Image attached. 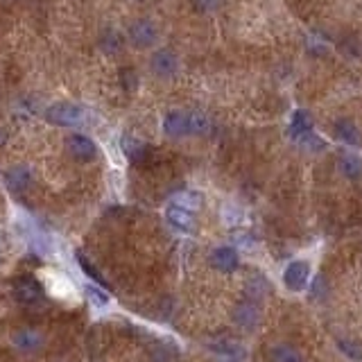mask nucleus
<instances>
[{
    "instance_id": "f257e3e1",
    "label": "nucleus",
    "mask_w": 362,
    "mask_h": 362,
    "mask_svg": "<svg viewBox=\"0 0 362 362\" xmlns=\"http://www.w3.org/2000/svg\"><path fill=\"white\" fill-rule=\"evenodd\" d=\"M46 120L57 127H77L86 123V112L75 102H55L46 109Z\"/></svg>"
},
{
    "instance_id": "f03ea898",
    "label": "nucleus",
    "mask_w": 362,
    "mask_h": 362,
    "mask_svg": "<svg viewBox=\"0 0 362 362\" xmlns=\"http://www.w3.org/2000/svg\"><path fill=\"white\" fill-rule=\"evenodd\" d=\"M12 347L27 356H34L46 347V335L34 326H23L12 333Z\"/></svg>"
},
{
    "instance_id": "7ed1b4c3",
    "label": "nucleus",
    "mask_w": 362,
    "mask_h": 362,
    "mask_svg": "<svg viewBox=\"0 0 362 362\" xmlns=\"http://www.w3.org/2000/svg\"><path fill=\"white\" fill-rule=\"evenodd\" d=\"M127 36L134 48H152L159 39V27L147 18H140V21H134L129 25Z\"/></svg>"
},
{
    "instance_id": "20e7f679",
    "label": "nucleus",
    "mask_w": 362,
    "mask_h": 362,
    "mask_svg": "<svg viewBox=\"0 0 362 362\" xmlns=\"http://www.w3.org/2000/svg\"><path fill=\"white\" fill-rule=\"evenodd\" d=\"M43 279H46L48 293L53 295V297L64 299V301H73V299H77V290H75L73 283H70L68 276L59 274V272H55V269H46V272H43Z\"/></svg>"
},
{
    "instance_id": "39448f33",
    "label": "nucleus",
    "mask_w": 362,
    "mask_h": 362,
    "mask_svg": "<svg viewBox=\"0 0 362 362\" xmlns=\"http://www.w3.org/2000/svg\"><path fill=\"white\" fill-rule=\"evenodd\" d=\"M149 68L156 77H173L179 68V57L170 48H159L156 53L149 57Z\"/></svg>"
},
{
    "instance_id": "423d86ee",
    "label": "nucleus",
    "mask_w": 362,
    "mask_h": 362,
    "mask_svg": "<svg viewBox=\"0 0 362 362\" xmlns=\"http://www.w3.org/2000/svg\"><path fill=\"white\" fill-rule=\"evenodd\" d=\"M308 279H310V265L306 260H293L283 272V283L293 293H301L308 286Z\"/></svg>"
},
{
    "instance_id": "0eeeda50",
    "label": "nucleus",
    "mask_w": 362,
    "mask_h": 362,
    "mask_svg": "<svg viewBox=\"0 0 362 362\" xmlns=\"http://www.w3.org/2000/svg\"><path fill=\"white\" fill-rule=\"evenodd\" d=\"M66 147H68L70 156H73L75 161H93L95 154H98L95 143L84 134H70L68 140H66Z\"/></svg>"
},
{
    "instance_id": "6e6552de",
    "label": "nucleus",
    "mask_w": 362,
    "mask_h": 362,
    "mask_svg": "<svg viewBox=\"0 0 362 362\" xmlns=\"http://www.w3.org/2000/svg\"><path fill=\"white\" fill-rule=\"evenodd\" d=\"M234 321H236V326H240L243 330L258 328V324H260L258 306L254 304V301H243V304H238L234 310Z\"/></svg>"
},
{
    "instance_id": "1a4fd4ad",
    "label": "nucleus",
    "mask_w": 362,
    "mask_h": 362,
    "mask_svg": "<svg viewBox=\"0 0 362 362\" xmlns=\"http://www.w3.org/2000/svg\"><path fill=\"white\" fill-rule=\"evenodd\" d=\"M14 295L23 306H34V304L41 301L43 290L34 279H18L16 286H14Z\"/></svg>"
},
{
    "instance_id": "9d476101",
    "label": "nucleus",
    "mask_w": 362,
    "mask_h": 362,
    "mask_svg": "<svg viewBox=\"0 0 362 362\" xmlns=\"http://www.w3.org/2000/svg\"><path fill=\"white\" fill-rule=\"evenodd\" d=\"M210 267H215L217 272H234L240 265V258H238V251L234 247H217L210 251Z\"/></svg>"
},
{
    "instance_id": "9b49d317",
    "label": "nucleus",
    "mask_w": 362,
    "mask_h": 362,
    "mask_svg": "<svg viewBox=\"0 0 362 362\" xmlns=\"http://www.w3.org/2000/svg\"><path fill=\"white\" fill-rule=\"evenodd\" d=\"M5 181H7V188L12 190V193L21 195L29 186H32V170H29L27 166H14V168L7 170Z\"/></svg>"
},
{
    "instance_id": "f8f14e48",
    "label": "nucleus",
    "mask_w": 362,
    "mask_h": 362,
    "mask_svg": "<svg viewBox=\"0 0 362 362\" xmlns=\"http://www.w3.org/2000/svg\"><path fill=\"white\" fill-rule=\"evenodd\" d=\"M166 220L170 227H175L179 231H193L195 229V215L193 210H188L184 206H177V204H170L166 210Z\"/></svg>"
},
{
    "instance_id": "ddd939ff",
    "label": "nucleus",
    "mask_w": 362,
    "mask_h": 362,
    "mask_svg": "<svg viewBox=\"0 0 362 362\" xmlns=\"http://www.w3.org/2000/svg\"><path fill=\"white\" fill-rule=\"evenodd\" d=\"M333 134H335L337 140H342V143H347V145H360L362 143L360 129L356 127L354 120H349V118L337 120L335 127H333Z\"/></svg>"
},
{
    "instance_id": "4468645a",
    "label": "nucleus",
    "mask_w": 362,
    "mask_h": 362,
    "mask_svg": "<svg viewBox=\"0 0 362 362\" xmlns=\"http://www.w3.org/2000/svg\"><path fill=\"white\" fill-rule=\"evenodd\" d=\"M163 132L170 138L188 136V114L184 112H170L163 120Z\"/></svg>"
},
{
    "instance_id": "2eb2a0df",
    "label": "nucleus",
    "mask_w": 362,
    "mask_h": 362,
    "mask_svg": "<svg viewBox=\"0 0 362 362\" xmlns=\"http://www.w3.org/2000/svg\"><path fill=\"white\" fill-rule=\"evenodd\" d=\"M290 136L293 138H304L308 136L310 132H313V118H310L308 112H304V109H299V112L293 114V120H290Z\"/></svg>"
},
{
    "instance_id": "dca6fc26",
    "label": "nucleus",
    "mask_w": 362,
    "mask_h": 362,
    "mask_svg": "<svg viewBox=\"0 0 362 362\" xmlns=\"http://www.w3.org/2000/svg\"><path fill=\"white\" fill-rule=\"evenodd\" d=\"M337 170L347 179L356 181L360 175H362V161L356 156V154H342L340 161H337Z\"/></svg>"
},
{
    "instance_id": "f3484780",
    "label": "nucleus",
    "mask_w": 362,
    "mask_h": 362,
    "mask_svg": "<svg viewBox=\"0 0 362 362\" xmlns=\"http://www.w3.org/2000/svg\"><path fill=\"white\" fill-rule=\"evenodd\" d=\"M269 360L272 362H306L304 356L290 344H274L269 349Z\"/></svg>"
},
{
    "instance_id": "a211bd4d",
    "label": "nucleus",
    "mask_w": 362,
    "mask_h": 362,
    "mask_svg": "<svg viewBox=\"0 0 362 362\" xmlns=\"http://www.w3.org/2000/svg\"><path fill=\"white\" fill-rule=\"evenodd\" d=\"M210 132V118L204 112H190L188 114V134L204 136Z\"/></svg>"
},
{
    "instance_id": "6ab92c4d",
    "label": "nucleus",
    "mask_w": 362,
    "mask_h": 362,
    "mask_svg": "<svg viewBox=\"0 0 362 362\" xmlns=\"http://www.w3.org/2000/svg\"><path fill=\"white\" fill-rule=\"evenodd\" d=\"M123 149L132 161H143L147 156V145L136 136H125L123 138Z\"/></svg>"
},
{
    "instance_id": "aec40b11",
    "label": "nucleus",
    "mask_w": 362,
    "mask_h": 362,
    "mask_svg": "<svg viewBox=\"0 0 362 362\" xmlns=\"http://www.w3.org/2000/svg\"><path fill=\"white\" fill-rule=\"evenodd\" d=\"M213 351H217V354L227 356L229 360H240L245 358V349L243 344H238L236 340H217L213 344Z\"/></svg>"
},
{
    "instance_id": "412c9836",
    "label": "nucleus",
    "mask_w": 362,
    "mask_h": 362,
    "mask_svg": "<svg viewBox=\"0 0 362 362\" xmlns=\"http://www.w3.org/2000/svg\"><path fill=\"white\" fill-rule=\"evenodd\" d=\"M123 43H125L123 34L116 32L114 27H107L102 32V36H100V46H102L105 53H118V50L123 48Z\"/></svg>"
},
{
    "instance_id": "4be33fe9",
    "label": "nucleus",
    "mask_w": 362,
    "mask_h": 362,
    "mask_svg": "<svg viewBox=\"0 0 362 362\" xmlns=\"http://www.w3.org/2000/svg\"><path fill=\"white\" fill-rule=\"evenodd\" d=\"M173 204L184 206V208H188V210H197L199 206H202V195H199V193H179V195L175 197Z\"/></svg>"
},
{
    "instance_id": "5701e85b",
    "label": "nucleus",
    "mask_w": 362,
    "mask_h": 362,
    "mask_svg": "<svg viewBox=\"0 0 362 362\" xmlns=\"http://www.w3.org/2000/svg\"><path fill=\"white\" fill-rule=\"evenodd\" d=\"M84 293H86V297H88L90 301H93V304H95L98 308L109 306V295L105 293V290H100L98 286H86Z\"/></svg>"
},
{
    "instance_id": "b1692460",
    "label": "nucleus",
    "mask_w": 362,
    "mask_h": 362,
    "mask_svg": "<svg viewBox=\"0 0 362 362\" xmlns=\"http://www.w3.org/2000/svg\"><path fill=\"white\" fill-rule=\"evenodd\" d=\"M120 84H123V88L127 90H134L138 86V75L134 68H125L123 73H120Z\"/></svg>"
},
{
    "instance_id": "393cba45",
    "label": "nucleus",
    "mask_w": 362,
    "mask_h": 362,
    "mask_svg": "<svg viewBox=\"0 0 362 362\" xmlns=\"http://www.w3.org/2000/svg\"><path fill=\"white\" fill-rule=\"evenodd\" d=\"M77 260H79V267H82V269L86 272V274H88L90 279H95V281H98V283H100V286H102V283H105V279H102V276H100V274H98V272H95V267H93V265H90V263H88V260H86L84 256H77Z\"/></svg>"
},
{
    "instance_id": "a878e982",
    "label": "nucleus",
    "mask_w": 362,
    "mask_h": 362,
    "mask_svg": "<svg viewBox=\"0 0 362 362\" xmlns=\"http://www.w3.org/2000/svg\"><path fill=\"white\" fill-rule=\"evenodd\" d=\"M154 362H175V354L173 351H166V347H156L152 351Z\"/></svg>"
},
{
    "instance_id": "bb28decb",
    "label": "nucleus",
    "mask_w": 362,
    "mask_h": 362,
    "mask_svg": "<svg viewBox=\"0 0 362 362\" xmlns=\"http://www.w3.org/2000/svg\"><path fill=\"white\" fill-rule=\"evenodd\" d=\"M220 0H193V7L197 9V12H210V9H215L217 7Z\"/></svg>"
},
{
    "instance_id": "cd10ccee",
    "label": "nucleus",
    "mask_w": 362,
    "mask_h": 362,
    "mask_svg": "<svg viewBox=\"0 0 362 362\" xmlns=\"http://www.w3.org/2000/svg\"><path fill=\"white\" fill-rule=\"evenodd\" d=\"M5 143H7V132H5L3 127H0V147H3Z\"/></svg>"
},
{
    "instance_id": "c85d7f7f",
    "label": "nucleus",
    "mask_w": 362,
    "mask_h": 362,
    "mask_svg": "<svg viewBox=\"0 0 362 362\" xmlns=\"http://www.w3.org/2000/svg\"><path fill=\"white\" fill-rule=\"evenodd\" d=\"M222 362H234V360H222Z\"/></svg>"
}]
</instances>
